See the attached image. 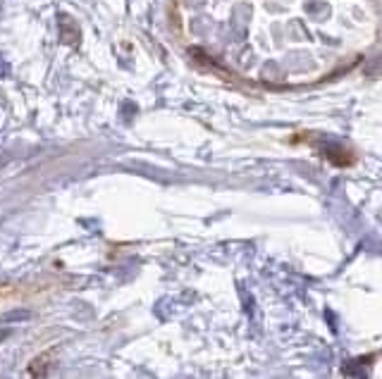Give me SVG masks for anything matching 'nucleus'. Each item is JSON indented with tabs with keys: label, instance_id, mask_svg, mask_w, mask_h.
Instances as JSON below:
<instances>
[{
	"label": "nucleus",
	"instance_id": "1",
	"mask_svg": "<svg viewBox=\"0 0 382 379\" xmlns=\"http://www.w3.org/2000/svg\"><path fill=\"white\" fill-rule=\"evenodd\" d=\"M177 15L193 55L266 86L330 79L378 39L373 0H177Z\"/></svg>",
	"mask_w": 382,
	"mask_h": 379
},
{
	"label": "nucleus",
	"instance_id": "2",
	"mask_svg": "<svg viewBox=\"0 0 382 379\" xmlns=\"http://www.w3.org/2000/svg\"><path fill=\"white\" fill-rule=\"evenodd\" d=\"M29 317H31V312L17 310V312H8V315H3V322H21V319H29Z\"/></svg>",
	"mask_w": 382,
	"mask_h": 379
},
{
	"label": "nucleus",
	"instance_id": "3",
	"mask_svg": "<svg viewBox=\"0 0 382 379\" xmlns=\"http://www.w3.org/2000/svg\"><path fill=\"white\" fill-rule=\"evenodd\" d=\"M5 77H10V64L5 58H0V79H5Z\"/></svg>",
	"mask_w": 382,
	"mask_h": 379
},
{
	"label": "nucleus",
	"instance_id": "4",
	"mask_svg": "<svg viewBox=\"0 0 382 379\" xmlns=\"http://www.w3.org/2000/svg\"><path fill=\"white\" fill-rule=\"evenodd\" d=\"M10 337V329H3V332H0V341H5Z\"/></svg>",
	"mask_w": 382,
	"mask_h": 379
},
{
	"label": "nucleus",
	"instance_id": "5",
	"mask_svg": "<svg viewBox=\"0 0 382 379\" xmlns=\"http://www.w3.org/2000/svg\"><path fill=\"white\" fill-rule=\"evenodd\" d=\"M0 8H3V0H0Z\"/></svg>",
	"mask_w": 382,
	"mask_h": 379
}]
</instances>
